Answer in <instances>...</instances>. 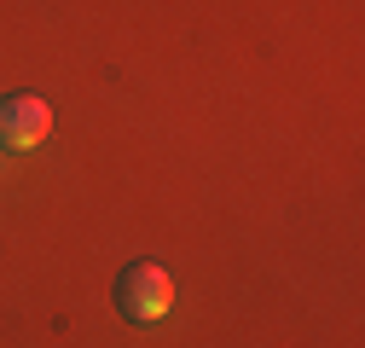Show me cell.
Wrapping results in <instances>:
<instances>
[{"instance_id":"obj_1","label":"cell","mask_w":365,"mask_h":348,"mask_svg":"<svg viewBox=\"0 0 365 348\" xmlns=\"http://www.w3.org/2000/svg\"><path fill=\"white\" fill-rule=\"evenodd\" d=\"M116 314L128 325H163L174 314V279L157 267V261H133L116 279Z\"/></svg>"},{"instance_id":"obj_2","label":"cell","mask_w":365,"mask_h":348,"mask_svg":"<svg viewBox=\"0 0 365 348\" xmlns=\"http://www.w3.org/2000/svg\"><path fill=\"white\" fill-rule=\"evenodd\" d=\"M47 134H53V105L47 99L12 93L6 105H0V140H6V151H35Z\"/></svg>"}]
</instances>
